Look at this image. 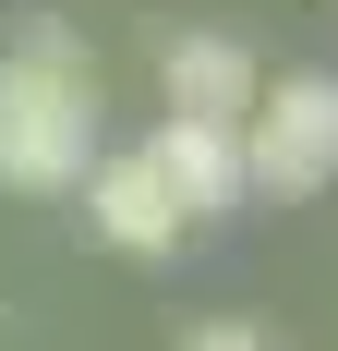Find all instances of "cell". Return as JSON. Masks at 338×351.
Returning <instances> with one entry per match:
<instances>
[{
  "label": "cell",
  "instance_id": "3957f363",
  "mask_svg": "<svg viewBox=\"0 0 338 351\" xmlns=\"http://www.w3.org/2000/svg\"><path fill=\"white\" fill-rule=\"evenodd\" d=\"M73 194H85V230H97L109 254H145V267H157V254H181V230H194V218L169 206V182H157V158H145V145L85 158V182H73Z\"/></svg>",
  "mask_w": 338,
  "mask_h": 351
},
{
  "label": "cell",
  "instance_id": "8992f818",
  "mask_svg": "<svg viewBox=\"0 0 338 351\" xmlns=\"http://www.w3.org/2000/svg\"><path fill=\"white\" fill-rule=\"evenodd\" d=\"M194 351H254V327H205V339Z\"/></svg>",
  "mask_w": 338,
  "mask_h": 351
},
{
  "label": "cell",
  "instance_id": "7a4b0ae2",
  "mask_svg": "<svg viewBox=\"0 0 338 351\" xmlns=\"http://www.w3.org/2000/svg\"><path fill=\"white\" fill-rule=\"evenodd\" d=\"M338 182V73H278L242 109V194H326Z\"/></svg>",
  "mask_w": 338,
  "mask_h": 351
},
{
  "label": "cell",
  "instance_id": "6da1fadb",
  "mask_svg": "<svg viewBox=\"0 0 338 351\" xmlns=\"http://www.w3.org/2000/svg\"><path fill=\"white\" fill-rule=\"evenodd\" d=\"M97 158V61L73 25H25L0 49V182L12 194H73Z\"/></svg>",
  "mask_w": 338,
  "mask_h": 351
},
{
  "label": "cell",
  "instance_id": "5b68a950",
  "mask_svg": "<svg viewBox=\"0 0 338 351\" xmlns=\"http://www.w3.org/2000/svg\"><path fill=\"white\" fill-rule=\"evenodd\" d=\"M169 109H194V121H242L254 109V85H266V61L242 49V36H169Z\"/></svg>",
  "mask_w": 338,
  "mask_h": 351
},
{
  "label": "cell",
  "instance_id": "277c9868",
  "mask_svg": "<svg viewBox=\"0 0 338 351\" xmlns=\"http://www.w3.org/2000/svg\"><path fill=\"white\" fill-rule=\"evenodd\" d=\"M145 158H157V182H169L181 218H230V206H242V121H194V109H169L157 134H145Z\"/></svg>",
  "mask_w": 338,
  "mask_h": 351
}]
</instances>
